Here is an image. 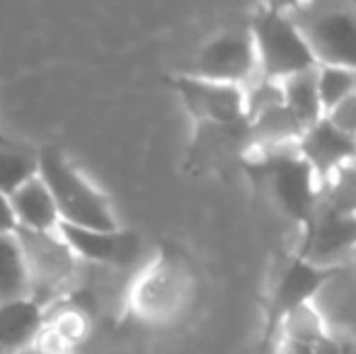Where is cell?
<instances>
[{
  "instance_id": "obj_1",
  "label": "cell",
  "mask_w": 356,
  "mask_h": 354,
  "mask_svg": "<svg viewBox=\"0 0 356 354\" xmlns=\"http://www.w3.org/2000/svg\"><path fill=\"white\" fill-rule=\"evenodd\" d=\"M243 158L254 172L264 177L277 209L298 228V238L305 236L318 221L323 184L308 161L300 156L298 143L272 148L250 146Z\"/></svg>"
},
{
  "instance_id": "obj_2",
  "label": "cell",
  "mask_w": 356,
  "mask_h": 354,
  "mask_svg": "<svg viewBox=\"0 0 356 354\" xmlns=\"http://www.w3.org/2000/svg\"><path fill=\"white\" fill-rule=\"evenodd\" d=\"M39 177L51 189L54 202L61 214V221L68 226L97 228V231H114L119 228V218L109 197L92 184L78 166L56 146L39 148Z\"/></svg>"
},
{
  "instance_id": "obj_3",
  "label": "cell",
  "mask_w": 356,
  "mask_h": 354,
  "mask_svg": "<svg viewBox=\"0 0 356 354\" xmlns=\"http://www.w3.org/2000/svg\"><path fill=\"white\" fill-rule=\"evenodd\" d=\"M197 296V272L179 252L163 250L143 267L131 289L134 316L150 325H165L182 316Z\"/></svg>"
},
{
  "instance_id": "obj_4",
  "label": "cell",
  "mask_w": 356,
  "mask_h": 354,
  "mask_svg": "<svg viewBox=\"0 0 356 354\" xmlns=\"http://www.w3.org/2000/svg\"><path fill=\"white\" fill-rule=\"evenodd\" d=\"M257 49L259 78L282 83L296 73L318 68L313 49L291 15L257 8L248 22Z\"/></svg>"
},
{
  "instance_id": "obj_5",
  "label": "cell",
  "mask_w": 356,
  "mask_h": 354,
  "mask_svg": "<svg viewBox=\"0 0 356 354\" xmlns=\"http://www.w3.org/2000/svg\"><path fill=\"white\" fill-rule=\"evenodd\" d=\"M320 66L356 71V8L344 0H313L291 15Z\"/></svg>"
},
{
  "instance_id": "obj_6",
  "label": "cell",
  "mask_w": 356,
  "mask_h": 354,
  "mask_svg": "<svg viewBox=\"0 0 356 354\" xmlns=\"http://www.w3.org/2000/svg\"><path fill=\"white\" fill-rule=\"evenodd\" d=\"M17 238L22 243L24 260H27L32 298H37L44 308H49L73 282L80 257L73 252L61 231L17 228Z\"/></svg>"
},
{
  "instance_id": "obj_7",
  "label": "cell",
  "mask_w": 356,
  "mask_h": 354,
  "mask_svg": "<svg viewBox=\"0 0 356 354\" xmlns=\"http://www.w3.org/2000/svg\"><path fill=\"white\" fill-rule=\"evenodd\" d=\"M170 88L179 97L194 127H245L250 124L245 88L199 78L194 73L172 76Z\"/></svg>"
},
{
  "instance_id": "obj_8",
  "label": "cell",
  "mask_w": 356,
  "mask_h": 354,
  "mask_svg": "<svg viewBox=\"0 0 356 354\" xmlns=\"http://www.w3.org/2000/svg\"><path fill=\"white\" fill-rule=\"evenodd\" d=\"M189 73L240 88L252 86L259 78V63L250 27L223 29L207 39L199 47Z\"/></svg>"
},
{
  "instance_id": "obj_9",
  "label": "cell",
  "mask_w": 356,
  "mask_h": 354,
  "mask_svg": "<svg viewBox=\"0 0 356 354\" xmlns=\"http://www.w3.org/2000/svg\"><path fill=\"white\" fill-rule=\"evenodd\" d=\"M61 236L68 241L80 260L95 262L104 267H134L143 255V241L136 231L114 228V231H97V228H80L61 223Z\"/></svg>"
},
{
  "instance_id": "obj_10",
  "label": "cell",
  "mask_w": 356,
  "mask_h": 354,
  "mask_svg": "<svg viewBox=\"0 0 356 354\" xmlns=\"http://www.w3.org/2000/svg\"><path fill=\"white\" fill-rule=\"evenodd\" d=\"M334 267L315 265V262L305 260L300 255H293V260L286 265V269L279 277L274 293L269 298L267 308V340L277 335L279 325L293 308L303 306V303H313L320 289L330 279Z\"/></svg>"
},
{
  "instance_id": "obj_11",
  "label": "cell",
  "mask_w": 356,
  "mask_h": 354,
  "mask_svg": "<svg viewBox=\"0 0 356 354\" xmlns=\"http://www.w3.org/2000/svg\"><path fill=\"white\" fill-rule=\"evenodd\" d=\"M313 303L334 337L356 342V252L334 265Z\"/></svg>"
},
{
  "instance_id": "obj_12",
  "label": "cell",
  "mask_w": 356,
  "mask_h": 354,
  "mask_svg": "<svg viewBox=\"0 0 356 354\" xmlns=\"http://www.w3.org/2000/svg\"><path fill=\"white\" fill-rule=\"evenodd\" d=\"M298 151L315 170L320 184H325L334 172L356 161V138L323 117L300 134Z\"/></svg>"
},
{
  "instance_id": "obj_13",
  "label": "cell",
  "mask_w": 356,
  "mask_h": 354,
  "mask_svg": "<svg viewBox=\"0 0 356 354\" xmlns=\"http://www.w3.org/2000/svg\"><path fill=\"white\" fill-rule=\"evenodd\" d=\"M47 321V308L32 296L0 303V354H15L34 342Z\"/></svg>"
},
{
  "instance_id": "obj_14",
  "label": "cell",
  "mask_w": 356,
  "mask_h": 354,
  "mask_svg": "<svg viewBox=\"0 0 356 354\" xmlns=\"http://www.w3.org/2000/svg\"><path fill=\"white\" fill-rule=\"evenodd\" d=\"M13 211L17 218V228L24 231H58L61 228V214L54 202L51 189L42 177L29 179L27 184L10 194Z\"/></svg>"
},
{
  "instance_id": "obj_15",
  "label": "cell",
  "mask_w": 356,
  "mask_h": 354,
  "mask_svg": "<svg viewBox=\"0 0 356 354\" xmlns=\"http://www.w3.org/2000/svg\"><path fill=\"white\" fill-rule=\"evenodd\" d=\"M32 296L22 243L15 233H0V303Z\"/></svg>"
},
{
  "instance_id": "obj_16",
  "label": "cell",
  "mask_w": 356,
  "mask_h": 354,
  "mask_svg": "<svg viewBox=\"0 0 356 354\" xmlns=\"http://www.w3.org/2000/svg\"><path fill=\"white\" fill-rule=\"evenodd\" d=\"M39 148L15 138L0 143V192L13 194L29 179L39 177Z\"/></svg>"
},
{
  "instance_id": "obj_17",
  "label": "cell",
  "mask_w": 356,
  "mask_h": 354,
  "mask_svg": "<svg viewBox=\"0 0 356 354\" xmlns=\"http://www.w3.org/2000/svg\"><path fill=\"white\" fill-rule=\"evenodd\" d=\"M282 90L284 104L305 129L313 127L315 122H320L325 117V109L318 92V68L286 78V81H282Z\"/></svg>"
},
{
  "instance_id": "obj_18",
  "label": "cell",
  "mask_w": 356,
  "mask_h": 354,
  "mask_svg": "<svg viewBox=\"0 0 356 354\" xmlns=\"http://www.w3.org/2000/svg\"><path fill=\"white\" fill-rule=\"evenodd\" d=\"M320 214L356 216V161L337 170L320 189Z\"/></svg>"
},
{
  "instance_id": "obj_19",
  "label": "cell",
  "mask_w": 356,
  "mask_h": 354,
  "mask_svg": "<svg viewBox=\"0 0 356 354\" xmlns=\"http://www.w3.org/2000/svg\"><path fill=\"white\" fill-rule=\"evenodd\" d=\"M327 335L332 332H330L323 313L315 308V303H303V306L293 308L277 330V340L291 342H318Z\"/></svg>"
},
{
  "instance_id": "obj_20",
  "label": "cell",
  "mask_w": 356,
  "mask_h": 354,
  "mask_svg": "<svg viewBox=\"0 0 356 354\" xmlns=\"http://www.w3.org/2000/svg\"><path fill=\"white\" fill-rule=\"evenodd\" d=\"M356 90V71L344 66H318V92L325 114Z\"/></svg>"
},
{
  "instance_id": "obj_21",
  "label": "cell",
  "mask_w": 356,
  "mask_h": 354,
  "mask_svg": "<svg viewBox=\"0 0 356 354\" xmlns=\"http://www.w3.org/2000/svg\"><path fill=\"white\" fill-rule=\"evenodd\" d=\"M277 354H342V340L334 335H327L318 342L277 340Z\"/></svg>"
},
{
  "instance_id": "obj_22",
  "label": "cell",
  "mask_w": 356,
  "mask_h": 354,
  "mask_svg": "<svg viewBox=\"0 0 356 354\" xmlns=\"http://www.w3.org/2000/svg\"><path fill=\"white\" fill-rule=\"evenodd\" d=\"M68 352H71V345L47 325L37 340L29 342L27 347H22V350H17L15 354H68Z\"/></svg>"
},
{
  "instance_id": "obj_23",
  "label": "cell",
  "mask_w": 356,
  "mask_h": 354,
  "mask_svg": "<svg viewBox=\"0 0 356 354\" xmlns=\"http://www.w3.org/2000/svg\"><path fill=\"white\" fill-rule=\"evenodd\" d=\"M325 117H327L337 129H342L344 134H349V136L356 138V90L347 99H342L334 109H330Z\"/></svg>"
},
{
  "instance_id": "obj_24",
  "label": "cell",
  "mask_w": 356,
  "mask_h": 354,
  "mask_svg": "<svg viewBox=\"0 0 356 354\" xmlns=\"http://www.w3.org/2000/svg\"><path fill=\"white\" fill-rule=\"evenodd\" d=\"M15 231H17V218H15L10 194L0 192V233H15Z\"/></svg>"
},
{
  "instance_id": "obj_25",
  "label": "cell",
  "mask_w": 356,
  "mask_h": 354,
  "mask_svg": "<svg viewBox=\"0 0 356 354\" xmlns=\"http://www.w3.org/2000/svg\"><path fill=\"white\" fill-rule=\"evenodd\" d=\"M308 3H313V0H262L259 8H267V10H274V13H284V15H296Z\"/></svg>"
},
{
  "instance_id": "obj_26",
  "label": "cell",
  "mask_w": 356,
  "mask_h": 354,
  "mask_svg": "<svg viewBox=\"0 0 356 354\" xmlns=\"http://www.w3.org/2000/svg\"><path fill=\"white\" fill-rule=\"evenodd\" d=\"M342 354H356V342L342 340Z\"/></svg>"
},
{
  "instance_id": "obj_27",
  "label": "cell",
  "mask_w": 356,
  "mask_h": 354,
  "mask_svg": "<svg viewBox=\"0 0 356 354\" xmlns=\"http://www.w3.org/2000/svg\"><path fill=\"white\" fill-rule=\"evenodd\" d=\"M13 136H8V134L3 131V127H0V143H5V141H10Z\"/></svg>"
},
{
  "instance_id": "obj_28",
  "label": "cell",
  "mask_w": 356,
  "mask_h": 354,
  "mask_svg": "<svg viewBox=\"0 0 356 354\" xmlns=\"http://www.w3.org/2000/svg\"><path fill=\"white\" fill-rule=\"evenodd\" d=\"M344 3H349V5H354V8H356V0H344Z\"/></svg>"
}]
</instances>
